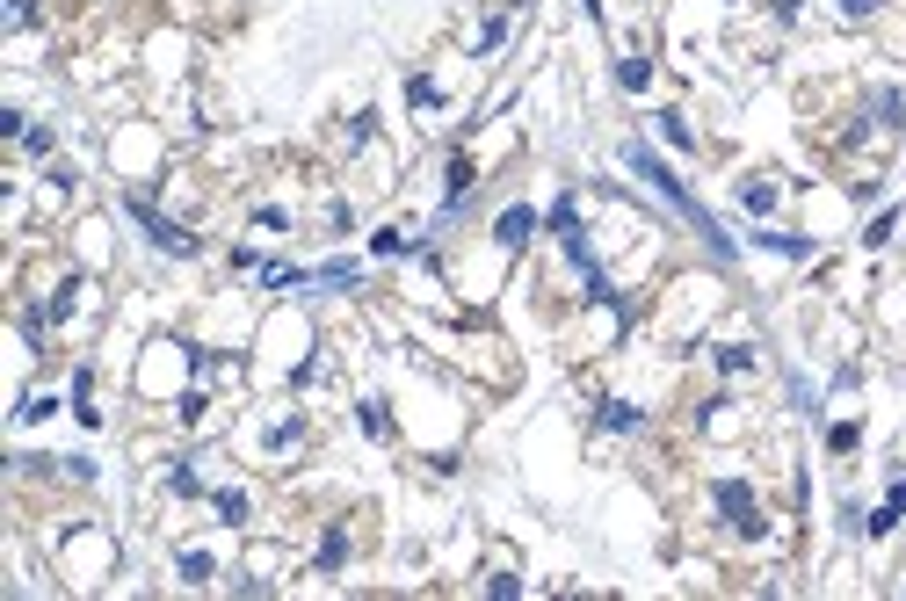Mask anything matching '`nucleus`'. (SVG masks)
Wrapping results in <instances>:
<instances>
[{"mask_svg": "<svg viewBox=\"0 0 906 601\" xmlns=\"http://www.w3.org/2000/svg\"><path fill=\"white\" fill-rule=\"evenodd\" d=\"M718 507L732 514V529H740V536H762V514H754V493H747L740 479H718Z\"/></svg>", "mask_w": 906, "mask_h": 601, "instance_id": "3", "label": "nucleus"}, {"mask_svg": "<svg viewBox=\"0 0 906 601\" xmlns=\"http://www.w3.org/2000/svg\"><path fill=\"white\" fill-rule=\"evenodd\" d=\"M218 514H225V522H247V493H232V486H225V493H218Z\"/></svg>", "mask_w": 906, "mask_h": 601, "instance_id": "12", "label": "nucleus"}, {"mask_svg": "<svg viewBox=\"0 0 906 601\" xmlns=\"http://www.w3.org/2000/svg\"><path fill=\"white\" fill-rule=\"evenodd\" d=\"M841 7H848V15H870V7H878V0H841Z\"/></svg>", "mask_w": 906, "mask_h": 601, "instance_id": "17", "label": "nucleus"}, {"mask_svg": "<svg viewBox=\"0 0 906 601\" xmlns=\"http://www.w3.org/2000/svg\"><path fill=\"white\" fill-rule=\"evenodd\" d=\"M718 363H725V370H732V377H740V370H747V363H754V348H740V341H732V348H718Z\"/></svg>", "mask_w": 906, "mask_h": 601, "instance_id": "15", "label": "nucleus"}, {"mask_svg": "<svg viewBox=\"0 0 906 601\" xmlns=\"http://www.w3.org/2000/svg\"><path fill=\"white\" fill-rule=\"evenodd\" d=\"M740 203L762 217V210H776V189H769V182H747V189H740Z\"/></svg>", "mask_w": 906, "mask_h": 601, "instance_id": "10", "label": "nucleus"}, {"mask_svg": "<svg viewBox=\"0 0 906 601\" xmlns=\"http://www.w3.org/2000/svg\"><path fill=\"white\" fill-rule=\"evenodd\" d=\"M363 427H370V435H392V420H385V406H378V399H363Z\"/></svg>", "mask_w": 906, "mask_h": 601, "instance_id": "16", "label": "nucleus"}, {"mask_svg": "<svg viewBox=\"0 0 906 601\" xmlns=\"http://www.w3.org/2000/svg\"><path fill=\"white\" fill-rule=\"evenodd\" d=\"M754 239H762V247H776V254H798V261L812 254V239H791V232H754Z\"/></svg>", "mask_w": 906, "mask_h": 601, "instance_id": "9", "label": "nucleus"}, {"mask_svg": "<svg viewBox=\"0 0 906 601\" xmlns=\"http://www.w3.org/2000/svg\"><path fill=\"white\" fill-rule=\"evenodd\" d=\"M645 80H653V66H645V58H624V66H616V88H631V95H638Z\"/></svg>", "mask_w": 906, "mask_h": 601, "instance_id": "8", "label": "nucleus"}, {"mask_svg": "<svg viewBox=\"0 0 906 601\" xmlns=\"http://www.w3.org/2000/svg\"><path fill=\"white\" fill-rule=\"evenodd\" d=\"M624 160H631V174H645V182H653V189H660V196L675 203V210H682V217H689V225H697V232H704V239H710V254H732V239H725V232H718V217H710L704 203L689 196V189H682V182H675V174H667V167H660V160H653V153H645V145H624Z\"/></svg>", "mask_w": 906, "mask_h": 601, "instance_id": "1", "label": "nucleus"}, {"mask_svg": "<svg viewBox=\"0 0 906 601\" xmlns=\"http://www.w3.org/2000/svg\"><path fill=\"white\" fill-rule=\"evenodd\" d=\"M602 427L631 435V427H645V413H638V406H624V399H609V406H602Z\"/></svg>", "mask_w": 906, "mask_h": 601, "instance_id": "6", "label": "nucleus"}, {"mask_svg": "<svg viewBox=\"0 0 906 601\" xmlns=\"http://www.w3.org/2000/svg\"><path fill=\"white\" fill-rule=\"evenodd\" d=\"M900 514H906V479H892V501L878 507V514H870L863 529H870V536H885V529H900Z\"/></svg>", "mask_w": 906, "mask_h": 601, "instance_id": "5", "label": "nucleus"}, {"mask_svg": "<svg viewBox=\"0 0 906 601\" xmlns=\"http://www.w3.org/2000/svg\"><path fill=\"white\" fill-rule=\"evenodd\" d=\"M73 290H80V276H66V283L51 290V304H44V311H51V319H66V311H73Z\"/></svg>", "mask_w": 906, "mask_h": 601, "instance_id": "11", "label": "nucleus"}, {"mask_svg": "<svg viewBox=\"0 0 906 601\" xmlns=\"http://www.w3.org/2000/svg\"><path fill=\"white\" fill-rule=\"evenodd\" d=\"M131 217L145 225V239H153V247H167V254H197V232H182V225H167L160 210H145V203H131Z\"/></svg>", "mask_w": 906, "mask_h": 601, "instance_id": "2", "label": "nucleus"}, {"mask_svg": "<svg viewBox=\"0 0 906 601\" xmlns=\"http://www.w3.org/2000/svg\"><path fill=\"white\" fill-rule=\"evenodd\" d=\"M341 558H348V536L326 529V536H319V573H341Z\"/></svg>", "mask_w": 906, "mask_h": 601, "instance_id": "7", "label": "nucleus"}, {"mask_svg": "<svg viewBox=\"0 0 906 601\" xmlns=\"http://www.w3.org/2000/svg\"><path fill=\"white\" fill-rule=\"evenodd\" d=\"M769 7H776V15H798V0H769Z\"/></svg>", "mask_w": 906, "mask_h": 601, "instance_id": "18", "label": "nucleus"}, {"mask_svg": "<svg viewBox=\"0 0 906 601\" xmlns=\"http://www.w3.org/2000/svg\"><path fill=\"white\" fill-rule=\"evenodd\" d=\"M529 232H537V210H522V203H515V210H501V225H494V239H501V247H529Z\"/></svg>", "mask_w": 906, "mask_h": 601, "instance_id": "4", "label": "nucleus"}, {"mask_svg": "<svg viewBox=\"0 0 906 601\" xmlns=\"http://www.w3.org/2000/svg\"><path fill=\"white\" fill-rule=\"evenodd\" d=\"M182 580H210V551H182Z\"/></svg>", "mask_w": 906, "mask_h": 601, "instance_id": "13", "label": "nucleus"}, {"mask_svg": "<svg viewBox=\"0 0 906 601\" xmlns=\"http://www.w3.org/2000/svg\"><path fill=\"white\" fill-rule=\"evenodd\" d=\"M660 131H667V138H675V145H697V131H689V123H682V116H675V109H667V116H660Z\"/></svg>", "mask_w": 906, "mask_h": 601, "instance_id": "14", "label": "nucleus"}]
</instances>
